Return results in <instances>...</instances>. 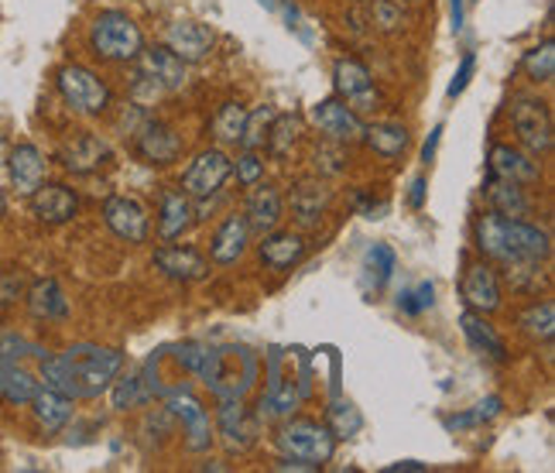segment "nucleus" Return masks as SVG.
Segmentation results:
<instances>
[{"mask_svg":"<svg viewBox=\"0 0 555 473\" xmlns=\"http://www.w3.org/2000/svg\"><path fill=\"white\" fill-rule=\"evenodd\" d=\"M124 371V354L96 343H76L66 354L41 357V381L46 388L76 398H100L111 392L114 378Z\"/></svg>","mask_w":555,"mask_h":473,"instance_id":"f257e3e1","label":"nucleus"},{"mask_svg":"<svg viewBox=\"0 0 555 473\" xmlns=\"http://www.w3.org/2000/svg\"><path fill=\"white\" fill-rule=\"evenodd\" d=\"M474 237L483 257L498 261L504 268H518V265H545L552 254V237L528 223L525 217H501V213H483L474 223Z\"/></svg>","mask_w":555,"mask_h":473,"instance_id":"f03ea898","label":"nucleus"},{"mask_svg":"<svg viewBox=\"0 0 555 473\" xmlns=\"http://www.w3.org/2000/svg\"><path fill=\"white\" fill-rule=\"evenodd\" d=\"M138 62V76H134V100L141 106L155 103L168 93L182 90L185 82V62L168 49V46H155V49H141Z\"/></svg>","mask_w":555,"mask_h":473,"instance_id":"7ed1b4c3","label":"nucleus"},{"mask_svg":"<svg viewBox=\"0 0 555 473\" xmlns=\"http://www.w3.org/2000/svg\"><path fill=\"white\" fill-rule=\"evenodd\" d=\"M90 46L103 62H134L144 49V35L131 14L103 11L90 28Z\"/></svg>","mask_w":555,"mask_h":473,"instance_id":"20e7f679","label":"nucleus"},{"mask_svg":"<svg viewBox=\"0 0 555 473\" xmlns=\"http://www.w3.org/2000/svg\"><path fill=\"white\" fill-rule=\"evenodd\" d=\"M278 446H282L285 457L306 460V463L323 470L336 453V436L326 425H319L312 419H292L278 429Z\"/></svg>","mask_w":555,"mask_h":473,"instance_id":"39448f33","label":"nucleus"},{"mask_svg":"<svg viewBox=\"0 0 555 473\" xmlns=\"http://www.w3.org/2000/svg\"><path fill=\"white\" fill-rule=\"evenodd\" d=\"M55 86H59L62 100H66L76 114L96 117L111 106V86H106L93 69L76 66V62H69V66H62L55 73Z\"/></svg>","mask_w":555,"mask_h":473,"instance_id":"423d86ee","label":"nucleus"},{"mask_svg":"<svg viewBox=\"0 0 555 473\" xmlns=\"http://www.w3.org/2000/svg\"><path fill=\"white\" fill-rule=\"evenodd\" d=\"M511 127H515L518 141L531 155L552 152V114H548L545 100L531 97V93H518L511 100Z\"/></svg>","mask_w":555,"mask_h":473,"instance_id":"0eeeda50","label":"nucleus"},{"mask_svg":"<svg viewBox=\"0 0 555 473\" xmlns=\"http://www.w3.org/2000/svg\"><path fill=\"white\" fill-rule=\"evenodd\" d=\"M165 398V408L172 412L182 425H185V449L189 453H206L212 446V422H209V412L206 405L192 395V388H168L162 392Z\"/></svg>","mask_w":555,"mask_h":473,"instance_id":"6e6552de","label":"nucleus"},{"mask_svg":"<svg viewBox=\"0 0 555 473\" xmlns=\"http://www.w3.org/2000/svg\"><path fill=\"white\" fill-rule=\"evenodd\" d=\"M230 176H233V158L223 148H206L182 171V192L189 200H209L217 196Z\"/></svg>","mask_w":555,"mask_h":473,"instance_id":"1a4fd4ad","label":"nucleus"},{"mask_svg":"<svg viewBox=\"0 0 555 473\" xmlns=\"http://www.w3.org/2000/svg\"><path fill=\"white\" fill-rule=\"evenodd\" d=\"M333 86H336V97L344 100L353 114L377 111L374 79H371V69L360 59H339L333 66Z\"/></svg>","mask_w":555,"mask_h":473,"instance_id":"9d476101","label":"nucleus"},{"mask_svg":"<svg viewBox=\"0 0 555 473\" xmlns=\"http://www.w3.org/2000/svg\"><path fill=\"white\" fill-rule=\"evenodd\" d=\"M111 158H114L111 144L93 131H79L59 148V162L66 171H73V176H93V171L111 165Z\"/></svg>","mask_w":555,"mask_h":473,"instance_id":"9b49d317","label":"nucleus"},{"mask_svg":"<svg viewBox=\"0 0 555 473\" xmlns=\"http://www.w3.org/2000/svg\"><path fill=\"white\" fill-rule=\"evenodd\" d=\"M103 223L111 227L114 237L127 244H144L147 233H152V220H147V209L134 196H111L103 203Z\"/></svg>","mask_w":555,"mask_h":473,"instance_id":"f8f14e48","label":"nucleus"},{"mask_svg":"<svg viewBox=\"0 0 555 473\" xmlns=\"http://www.w3.org/2000/svg\"><path fill=\"white\" fill-rule=\"evenodd\" d=\"M309 117H312V124L319 127V131L326 135V141L350 144V141L364 138V120H360V114H353L339 97L319 100L309 111Z\"/></svg>","mask_w":555,"mask_h":473,"instance_id":"ddd939ff","label":"nucleus"},{"mask_svg":"<svg viewBox=\"0 0 555 473\" xmlns=\"http://www.w3.org/2000/svg\"><path fill=\"white\" fill-rule=\"evenodd\" d=\"M460 295H463V303L480 312V316H490V312H498L501 309V278L498 271L490 268L487 261H474V265H466V274H463V282H460Z\"/></svg>","mask_w":555,"mask_h":473,"instance_id":"4468645a","label":"nucleus"},{"mask_svg":"<svg viewBox=\"0 0 555 473\" xmlns=\"http://www.w3.org/2000/svg\"><path fill=\"white\" fill-rule=\"evenodd\" d=\"M155 268L165 274V278H172V282H203V278L209 274V261L196 251V247H189V244H172V241H165V247L155 251Z\"/></svg>","mask_w":555,"mask_h":473,"instance_id":"2eb2a0df","label":"nucleus"},{"mask_svg":"<svg viewBox=\"0 0 555 473\" xmlns=\"http://www.w3.org/2000/svg\"><path fill=\"white\" fill-rule=\"evenodd\" d=\"M28 203H31L35 220L49 223V227L69 223L76 217V209H79L76 192L69 186H62V182H41L28 196Z\"/></svg>","mask_w":555,"mask_h":473,"instance_id":"dca6fc26","label":"nucleus"},{"mask_svg":"<svg viewBox=\"0 0 555 473\" xmlns=\"http://www.w3.org/2000/svg\"><path fill=\"white\" fill-rule=\"evenodd\" d=\"M487 176L518 182V186H531V182L542 179V168H539V162H531V155L518 152V148L494 144V148H490V155H487Z\"/></svg>","mask_w":555,"mask_h":473,"instance_id":"f3484780","label":"nucleus"},{"mask_svg":"<svg viewBox=\"0 0 555 473\" xmlns=\"http://www.w3.org/2000/svg\"><path fill=\"white\" fill-rule=\"evenodd\" d=\"M165 46L172 49L185 66L189 62H203L212 52V28L203 21H176L165 35Z\"/></svg>","mask_w":555,"mask_h":473,"instance_id":"a211bd4d","label":"nucleus"},{"mask_svg":"<svg viewBox=\"0 0 555 473\" xmlns=\"http://www.w3.org/2000/svg\"><path fill=\"white\" fill-rule=\"evenodd\" d=\"M134 152H138V158H141L144 165H168V162H176V158H179L182 141H179V135H176L168 124L152 120V124H144V127H141Z\"/></svg>","mask_w":555,"mask_h":473,"instance_id":"6ab92c4d","label":"nucleus"},{"mask_svg":"<svg viewBox=\"0 0 555 473\" xmlns=\"http://www.w3.org/2000/svg\"><path fill=\"white\" fill-rule=\"evenodd\" d=\"M4 165H8L11 186L21 196H31V192L46 182V155H41L35 144H14Z\"/></svg>","mask_w":555,"mask_h":473,"instance_id":"aec40b11","label":"nucleus"},{"mask_svg":"<svg viewBox=\"0 0 555 473\" xmlns=\"http://www.w3.org/2000/svg\"><path fill=\"white\" fill-rule=\"evenodd\" d=\"M247 244H250V227L244 220V213L241 217L230 213V217L217 227V233H212V244H209L212 265H237L247 254Z\"/></svg>","mask_w":555,"mask_h":473,"instance_id":"412c9836","label":"nucleus"},{"mask_svg":"<svg viewBox=\"0 0 555 473\" xmlns=\"http://www.w3.org/2000/svg\"><path fill=\"white\" fill-rule=\"evenodd\" d=\"M306 251H309V244H306L302 233L274 227L271 233H264V241H261V261L274 271H288L302 261Z\"/></svg>","mask_w":555,"mask_h":473,"instance_id":"4be33fe9","label":"nucleus"},{"mask_svg":"<svg viewBox=\"0 0 555 473\" xmlns=\"http://www.w3.org/2000/svg\"><path fill=\"white\" fill-rule=\"evenodd\" d=\"M460 327H463L466 343L474 347V354H480V357H487V360H494V363H507V347H504L501 333H498L494 327H490V322H487L480 312L466 309V312L460 316Z\"/></svg>","mask_w":555,"mask_h":473,"instance_id":"5701e85b","label":"nucleus"},{"mask_svg":"<svg viewBox=\"0 0 555 473\" xmlns=\"http://www.w3.org/2000/svg\"><path fill=\"white\" fill-rule=\"evenodd\" d=\"M244 220L250 227V233H271L278 223H282V192L274 186H258L247 196V206H244Z\"/></svg>","mask_w":555,"mask_h":473,"instance_id":"b1692460","label":"nucleus"},{"mask_svg":"<svg viewBox=\"0 0 555 473\" xmlns=\"http://www.w3.org/2000/svg\"><path fill=\"white\" fill-rule=\"evenodd\" d=\"M217 425H220V436L230 449H247L254 443V422L247 419V408L241 405V398H220L217 408Z\"/></svg>","mask_w":555,"mask_h":473,"instance_id":"393cba45","label":"nucleus"},{"mask_svg":"<svg viewBox=\"0 0 555 473\" xmlns=\"http://www.w3.org/2000/svg\"><path fill=\"white\" fill-rule=\"evenodd\" d=\"M196 223V209L192 200L179 189H168L162 196V213H158V237L162 241H179V237Z\"/></svg>","mask_w":555,"mask_h":473,"instance_id":"a878e982","label":"nucleus"},{"mask_svg":"<svg viewBox=\"0 0 555 473\" xmlns=\"http://www.w3.org/2000/svg\"><path fill=\"white\" fill-rule=\"evenodd\" d=\"M114 408L117 412H127V408H141V405H147L155 395H162L158 392V384H152V363H144L141 371H134V374H117L114 378Z\"/></svg>","mask_w":555,"mask_h":473,"instance_id":"bb28decb","label":"nucleus"},{"mask_svg":"<svg viewBox=\"0 0 555 473\" xmlns=\"http://www.w3.org/2000/svg\"><path fill=\"white\" fill-rule=\"evenodd\" d=\"M28 405L35 412V422L46 429V433H59V429H66L73 419V398L55 388H38Z\"/></svg>","mask_w":555,"mask_h":473,"instance_id":"cd10ccee","label":"nucleus"},{"mask_svg":"<svg viewBox=\"0 0 555 473\" xmlns=\"http://www.w3.org/2000/svg\"><path fill=\"white\" fill-rule=\"evenodd\" d=\"M38 392V381L31 371H25L14 357H0V401L4 405H28Z\"/></svg>","mask_w":555,"mask_h":473,"instance_id":"c85d7f7f","label":"nucleus"},{"mask_svg":"<svg viewBox=\"0 0 555 473\" xmlns=\"http://www.w3.org/2000/svg\"><path fill=\"white\" fill-rule=\"evenodd\" d=\"M28 309L35 319H46V322H55V319H66L69 316V298L62 292V285L55 278H38V282L28 289Z\"/></svg>","mask_w":555,"mask_h":473,"instance_id":"c756f323","label":"nucleus"},{"mask_svg":"<svg viewBox=\"0 0 555 473\" xmlns=\"http://www.w3.org/2000/svg\"><path fill=\"white\" fill-rule=\"evenodd\" d=\"M330 206V189L323 182H298L292 192V217L298 227H315Z\"/></svg>","mask_w":555,"mask_h":473,"instance_id":"7c9ffc66","label":"nucleus"},{"mask_svg":"<svg viewBox=\"0 0 555 473\" xmlns=\"http://www.w3.org/2000/svg\"><path fill=\"white\" fill-rule=\"evenodd\" d=\"M483 192H487V203H490V209L501 213V217H515V220L528 217L531 203H528L525 189H521L518 182H507V179H490V176H487V189H483Z\"/></svg>","mask_w":555,"mask_h":473,"instance_id":"2f4dec72","label":"nucleus"},{"mask_svg":"<svg viewBox=\"0 0 555 473\" xmlns=\"http://www.w3.org/2000/svg\"><path fill=\"white\" fill-rule=\"evenodd\" d=\"M395 251L388 244H374L367 254H364V292L367 295H380L384 289H388L391 274H395Z\"/></svg>","mask_w":555,"mask_h":473,"instance_id":"473e14b6","label":"nucleus"},{"mask_svg":"<svg viewBox=\"0 0 555 473\" xmlns=\"http://www.w3.org/2000/svg\"><path fill=\"white\" fill-rule=\"evenodd\" d=\"M367 148L380 158H398L404 148H409V131H404L401 124H391V120H380V124H371L364 127V138Z\"/></svg>","mask_w":555,"mask_h":473,"instance_id":"72a5a7b5","label":"nucleus"},{"mask_svg":"<svg viewBox=\"0 0 555 473\" xmlns=\"http://www.w3.org/2000/svg\"><path fill=\"white\" fill-rule=\"evenodd\" d=\"M298 135H302V117H298V114H274L264 144H268V152L274 158H285L292 148H295Z\"/></svg>","mask_w":555,"mask_h":473,"instance_id":"f704fd0d","label":"nucleus"},{"mask_svg":"<svg viewBox=\"0 0 555 473\" xmlns=\"http://www.w3.org/2000/svg\"><path fill=\"white\" fill-rule=\"evenodd\" d=\"M244 124H247V106L223 103L220 111H217V117H212V135H217L223 144H241Z\"/></svg>","mask_w":555,"mask_h":473,"instance_id":"c9c22d12","label":"nucleus"},{"mask_svg":"<svg viewBox=\"0 0 555 473\" xmlns=\"http://www.w3.org/2000/svg\"><path fill=\"white\" fill-rule=\"evenodd\" d=\"M326 429L336 436V439H350L357 436L360 429H364V419H360V412L350 405V401H333L330 412H326Z\"/></svg>","mask_w":555,"mask_h":473,"instance_id":"e433bc0d","label":"nucleus"},{"mask_svg":"<svg viewBox=\"0 0 555 473\" xmlns=\"http://www.w3.org/2000/svg\"><path fill=\"white\" fill-rule=\"evenodd\" d=\"M521 69L528 73V79H535V82H552V76H555V41L545 38L542 46H535L531 52H525Z\"/></svg>","mask_w":555,"mask_h":473,"instance_id":"4c0bfd02","label":"nucleus"},{"mask_svg":"<svg viewBox=\"0 0 555 473\" xmlns=\"http://www.w3.org/2000/svg\"><path fill=\"white\" fill-rule=\"evenodd\" d=\"M518 327L528 333V336H535V340H552L555 333V306L548 303H535V306H528L518 319Z\"/></svg>","mask_w":555,"mask_h":473,"instance_id":"58836bf2","label":"nucleus"},{"mask_svg":"<svg viewBox=\"0 0 555 473\" xmlns=\"http://www.w3.org/2000/svg\"><path fill=\"white\" fill-rule=\"evenodd\" d=\"M274 106H258V111H247V124H244V135H241V144L247 152H258L268 141V127L274 120Z\"/></svg>","mask_w":555,"mask_h":473,"instance_id":"ea45409f","label":"nucleus"},{"mask_svg":"<svg viewBox=\"0 0 555 473\" xmlns=\"http://www.w3.org/2000/svg\"><path fill=\"white\" fill-rule=\"evenodd\" d=\"M501 412H504V401L498 395H490V398L477 401L474 408H469V412L446 419V429H474V425H483L490 419H498Z\"/></svg>","mask_w":555,"mask_h":473,"instance_id":"a19ab883","label":"nucleus"},{"mask_svg":"<svg viewBox=\"0 0 555 473\" xmlns=\"http://www.w3.org/2000/svg\"><path fill=\"white\" fill-rule=\"evenodd\" d=\"M433 303H436V285L433 282H418V285L404 289L398 295V309L404 316H422L425 309H433Z\"/></svg>","mask_w":555,"mask_h":473,"instance_id":"79ce46f5","label":"nucleus"},{"mask_svg":"<svg viewBox=\"0 0 555 473\" xmlns=\"http://www.w3.org/2000/svg\"><path fill=\"white\" fill-rule=\"evenodd\" d=\"M315 168H323L326 176H339L347 168V152L339 141H326L323 148H315Z\"/></svg>","mask_w":555,"mask_h":473,"instance_id":"37998d69","label":"nucleus"},{"mask_svg":"<svg viewBox=\"0 0 555 473\" xmlns=\"http://www.w3.org/2000/svg\"><path fill=\"white\" fill-rule=\"evenodd\" d=\"M233 171H237V182L241 186H258L264 179V162L258 158V152H247L237 158V165H233Z\"/></svg>","mask_w":555,"mask_h":473,"instance_id":"c03bdc74","label":"nucleus"},{"mask_svg":"<svg viewBox=\"0 0 555 473\" xmlns=\"http://www.w3.org/2000/svg\"><path fill=\"white\" fill-rule=\"evenodd\" d=\"M474 73H477V55L474 52H466L463 55V62H460V69H456V76H453V82H450V100H456V97H463V90L469 86V79H474Z\"/></svg>","mask_w":555,"mask_h":473,"instance_id":"a18cd8bd","label":"nucleus"},{"mask_svg":"<svg viewBox=\"0 0 555 473\" xmlns=\"http://www.w3.org/2000/svg\"><path fill=\"white\" fill-rule=\"evenodd\" d=\"M374 17L380 21L384 31H391V28L401 25V14H398V8L391 4V0H380V4H374Z\"/></svg>","mask_w":555,"mask_h":473,"instance_id":"49530a36","label":"nucleus"},{"mask_svg":"<svg viewBox=\"0 0 555 473\" xmlns=\"http://www.w3.org/2000/svg\"><path fill=\"white\" fill-rule=\"evenodd\" d=\"M357 209L364 213L367 220H380L377 213H388V203H374L367 192H357Z\"/></svg>","mask_w":555,"mask_h":473,"instance_id":"de8ad7c7","label":"nucleus"},{"mask_svg":"<svg viewBox=\"0 0 555 473\" xmlns=\"http://www.w3.org/2000/svg\"><path fill=\"white\" fill-rule=\"evenodd\" d=\"M439 138H442V127H433V135H429V141H425V148H422V162L429 165L433 158H436V148H439Z\"/></svg>","mask_w":555,"mask_h":473,"instance_id":"09e8293b","label":"nucleus"},{"mask_svg":"<svg viewBox=\"0 0 555 473\" xmlns=\"http://www.w3.org/2000/svg\"><path fill=\"white\" fill-rule=\"evenodd\" d=\"M409 206H412V209H422V206H425V176H418V179L412 182V192H409Z\"/></svg>","mask_w":555,"mask_h":473,"instance_id":"8fccbe9b","label":"nucleus"},{"mask_svg":"<svg viewBox=\"0 0 555 473\" xmlns=\"http://www.w3.org/2000/svg\"><path fill=\"white\" fill-rule=\"evenodd\" d=\"M450 11H453V31H463V25H466V0H450Z\"/></svg>","mask_w":555,"mask_h":473,"instance_id":"3c124183","label":"nucleus"},{"mask_svg":"<svg viewBox=\"0 0 555 473\" xmlns=\"http://www.w3.org/2000/svg\"><path fill=\"white\" fill-rule=\"evenodd\" d=\"M388 470H425V463H415V460H404V463H391Z\"/></svg>","mask_w":555,"mask_h":473,"instance_id":"603ef678","label":"nucleus"},{"mask_svg":"<svg viewBox=\"0 0 555 473\" xmlns=\"http://www.w3.org/2000/svg\"><path fill=\"white\" fill-rule=\"evenodd\" d=\"M8 162V144H4V138H0V165Z\"/></svg>","mask_w":555,"mask_h":473,"instance_id":"864d4df0","label":"nucleus"}]
</instances>
